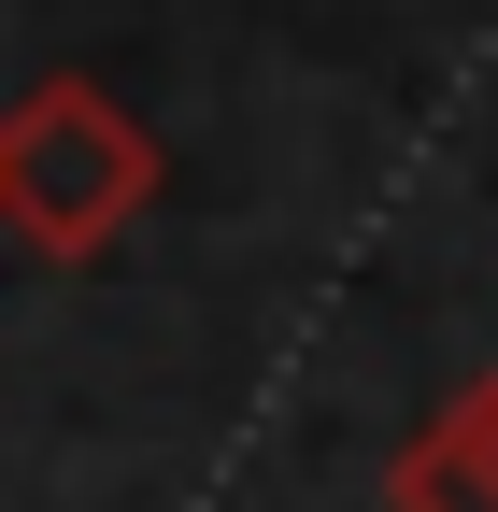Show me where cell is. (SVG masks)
<instances>
[{"instance_id": "6da1fadb", "label": "cell", "mask_w": 498, "mask_h": 512, "mask_svg": "<svg viewBox=\"0 0 498 512\" xmlns=\"http://www.w3.org/2000/svg\"><path fill=\"white\" fill-rule=\"evenodd\" d=\"M157 200H171V143L100 72H29L15 86V114H0V228L43 271H100Z\"/></svg>"}, {"instance_id": "7a4b0ae2", "label": "cell", "mask_w": 498, "mask_h": 512, "mask_svg": "<svg viewBox=\"0 0 498 512\" xmlns=\"http://www.w3.org/2000/svg\"><path fill=\"white\" fill-rule=\"evenodd\" d=\"M385 512H498V370L427 399L385 456Z\"/></svg>"}]
</instances>
